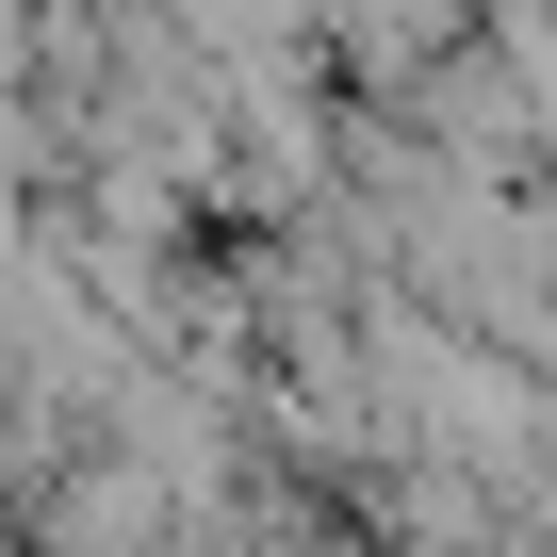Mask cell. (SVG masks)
<instances>
[{
    "mask_svg": "<svg viewBox=\"0 0 557 557\" xmlns=\"http://www.w3.org/2000/svg\"><path fill=\"white\" fill-rule=\"evenodd\" d=\"M329 17V50L361 66V83H426L443 50H459V0H312Z\"/></svg>",
    "mask_w": 557,
    "mask_h": 557,
    "instance_id": "obj_1",
    "label": "cell"
}]
</instances>
